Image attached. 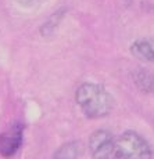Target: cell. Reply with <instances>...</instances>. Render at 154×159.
Returning a JSON list of instances; mask_svg holds the SVG:
<instances>
[{"label": "cell", "mask_w": 154, "mask_h": 159, "mask_svg": "<svg viewBox=\"0 0 154 159\" xmlns=\"http://www.w3.org/2000/svg\"><path fill=\"white\" fill-rule=\"evenodd\" d=\"M75 101L81 111L90 119L107 116L114 105L111 94L96 83H82L75 93Z\"/></svg>", "instance_id": "cell-1"}, {"label": "cell", "mask_w": 154, "mask_h": 159, "mask_svg": "<svg viewBox=\"0 0 154 159\" xmlns=\"http://www.w3.org/2000/svg\"><path fill=\"white\" fill-rule=\"evenodd\" d=\"M110 159H152V148L136 131H125L114 140Z\"/></svg>", "instance_id": "cell-2"}, {"label": "cell", "mask_w": 154, "mask_h": 159, "mask_svg": "<svg viewBox=\"0 0 154 159\" xmlns=\"http://www.w3.org/2000/svg\"><path fill=\"white\" fill-rule=\"evenodd\" d=\"M114 148V137L110 131L100 129L89 137V151L93 159H110Z\"/></svg>", "instance_id": "cell-3"}, {"label": "cell", "mask_w": 154, "mask_h": 159, "mask_svg": "<svg viewBox=\"0 0 154 159\" xmlns=\"http://www.w3.org/2000/svg\"><path fill=\"white\" fill-rule=\"evenodd\" d=\"M24 126L21 123H14L8 130L0 134V155L4 158L14 157L22 145Z\"/></svg>", "instance_id": "cell-4"}, {"label": "cell", "mask_w": 154, "mask_h": 159, "mask_svg": "<svg viewBox=\"0 0 154 159\" xmlns=\"http://www.w3.org/2000/svg\"><path fill=\"white\" fill-rule=\"evenodd\" d=\"M85 147L82 144V141L75 140V141L65 143L54 152L53 159H78L84 154Z\"/></svg>", "instance_id": "cell-5"}, {"label": "cell", "mask_w": 154, "mask_h": 159, "mask_svg": "<svg viewBox=\"0 0 154 159\" xmlns=\"http://www.w3.org/2000/svg\"><path fill=\"white\" fill-rule=\"evenodd\" d=\"M131 53L135 58L146 62H153L152 48L149 44V39H137L131 46Z\"/></svg>", "instance_id": "cell-6"}, {"label": "cell", "mask_w": 154, "mask_h": 159, "mask_svg": "<svg viewBox=\"0 0 154 159\" xmlns=\"http://www.w3.org/2000/svg\"><path fill=\"white\" fill-rule=\"evenodd\" d=\"M133 80L140 91H144V93L154 91V73L147 69H137L133 75Z\"/></svg>", "instance_id": "cell-7"}, {"label": "cell", "mask_w": 154, "mask_h": 159, "mask_svg": "<svg viewBox=\"0 0 154 159\" xmlns=\"http://www.w3.org/2000/svg\"><path fill=\"white\" fill-rule=\"evenodd\" d=\"M61 15H63V13H57V14H54L53 15V20H56V24H58V21H60V18H61ZM54 24H53V21H51V18L47 21V22L45 24V25L42 26V35L45 36V35H49V33H51V32H54Z\"/></svg>", "instance_id": "cell-8"}]
</instances>
